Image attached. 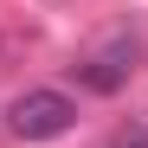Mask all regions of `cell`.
Masks as SVG:
<instances>
[{"instance_id":"obj_2","label":"cell","mask_w":148,"mask_h":148,"mask_svg":"<svg viewBox=\"0 0 148 148\" xmlns=\"http://www.w3.org/2000/svg\"><path fill=\"white\" fill-rule=\"evenodd\" d=\"M129 71H135V39H110L97 58H84V64H77V84H84V90H97V97H116L122 84H129Z\"/></svg>"},{"instance_id":"obj_1","label":"cell","mask_w":148,"mask_h":148,"mask_svg":"<svg viewBox=\"0 0 148 148\" xmlns=\"http://www.w3.org/2000/svg\"><path fill=\"white\" fill-rule=\"evenodd\" d=\"M71 122H77V103H71L64 90H19L13 103H7V129L19 135V142H58Z\"/></svg>"},{"instance_id":"obj_3","label":"cell","mask_w":148,"mask_h":148,"mask_svg":"<svg viewBox=\"0 0 148 148\" xmlns=\"http://www.w3.org/2000/svg\"><path fill=\"white\" fill-rule=\"evenodd\" d=\"M110 148H148V129H142V122H129V129L110 135Z\"/></svg>"}]
</instances>
